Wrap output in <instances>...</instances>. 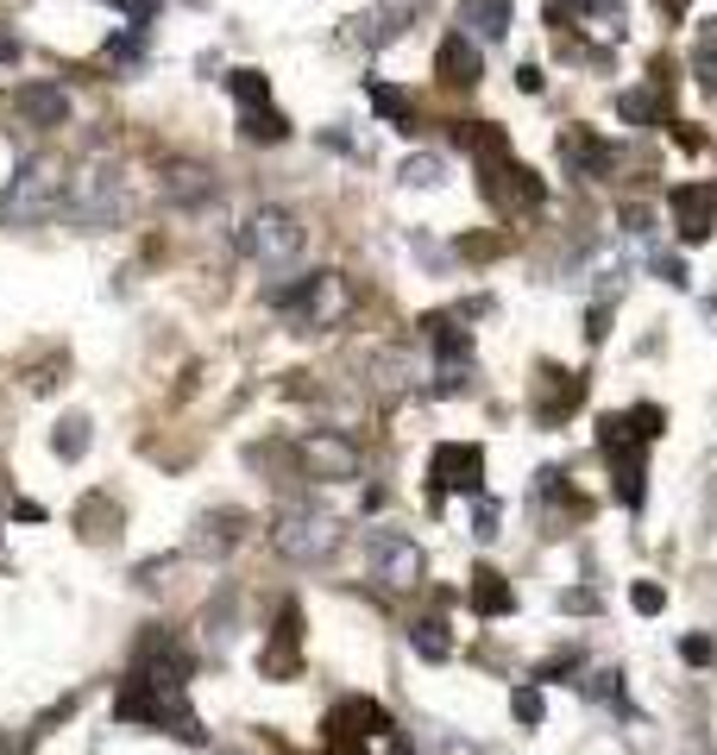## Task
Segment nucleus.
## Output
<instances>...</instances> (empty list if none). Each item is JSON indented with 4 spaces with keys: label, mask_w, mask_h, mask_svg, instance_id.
<instances>
[{
    "label": "nucleus",
    "mask_w": 717,
    "mask_h": 755,
    "mask_svg": "<svg viewBox=\"0 0 717 755\" xmlns=\"http://www.w3.org/2000/svg\"><path fill=\"white\" fill-rule=\"evenodd\" d=\"M63 190H70L63 157H51V152L25 157L13 171V183L0 190V227H44L51 214H63Z\"/></svg>",
    "instance_id": "obj_1"
},
{
    "label": "nucleus",
    "mask_w": 717,
    "mask_h": 755,
    "mask_svg": "<svg viewBox=\"0 0 717 755\" xmlns=\"http://www.w3.org/2000/svg\"><path fill=\"white\" fill-rule=\"evenodd\" d=\"M114 717H120V724H152V731L183 736V743H202V724H195L183 686H164V680H152V674H126V680H120Z\"/></svg>",
    "instance_id": "obj_2"
},
{
    "label": "nucleus",
    "mask_w": 717,
    "mask_h": 755,
    "mask_svg": "<svg viewBox=\"0 0 717 755\" xmlns=\"http://www.w3.org/2000/svg\"><path fill=\"white\" fill-rule=\"evenodd\" d=\"M63 214H70L76 227H114L120 214H126V171H120L114 157H95V164L70 171Z\"/></svg>",
    "instance_id": "obj_3"
},
{
    "label": "nucleus",
    "mask_w": 717,
    "mask_h": 755,
    "mask_svg": "<svg viewBox=\"0 0 717 755\" xmlns=\"http://www.w3.org/2000/svg\"><path fill=\"white\" fill-rule=\"evenodd\" d=\"M272 548L290 567H321L334 548H340V517L315 510V503H296V510H284L272 523Z\"/></svg>",
    "instance_id": "obj_4"
},
{
    "label": "nucleus",
    "mask_w": 717,
    "mask_h": 755,
    "mask_svg": "<svg viewBox=\"0 0 717 755\" xmlns=\"http://www.w3.org/2000/svg\"><path fill=\"white\" fill-rule=\"evenodd\" d=\"M347 277L340 272H309L296 277V284H284V290H272V309L290 315V322H303V328H328V322H340L347 315Z\"/></svg>",
    "instance_id": "obj_5"
},
{
    "label": "nucleus",
    "mask_w": 717,
    "mask_h": 755,
    "mask_svg": "<svg viewBox=\"0 0 717 755\" xmlns=\"http://www.w3.org/2000/svg\"><path fill=\"white\" fill-rule=\"evenodd\" d=\"M303 221H296L290 208H258L246 227H239V252L253 258V265H265V272H284V265H296L303 258Z\"/></svg>",
    "instance_id": "obj_6"
},
{
    "label": "nucleus",
    "mask_w": 717,
    "mask_h": 755,
    "mask_svg": "<svg viewBox=\"0 0 717 755\" xmlns=\"http://www.w3.org/2000/svg\"><path fill=\"white\" fill-rule=\"evenodd\" d=\"M598 447H604V460H611L617 498L629 503V510H642V479H648V466H642V435L629 428V416H604V422H598Z\"/></svg>",
    "instance_id": "obj_7"
},
{
    "label": "nucleus",
    "mask_w": 717,
    "mask_h": 755,
    "mask_svg": "<svg viewBox=\"0 0 717 755\" xmlns=\"http://www.w3.org/2000/svg\"><path fill=\"white\" fill-rule=\"evenodd\" d=\"M371 580L385 585V592H416L428 580L422 542H409L403 529H378L371 535Z\"/></svg>",
    "instance_id": "obj_8"
},
{
    "label": "nucleus",
    "mask_w": 717,
    "mask_h": 755,
    "mask_svg": "<svg viewBox=\"0 0 717 755\" xmlns=\"http://www.w3.org/2000/svg\"><path fill=\"white\" fill-rule=\"evenodd\" d=\"M479 164H485V195H491V208H498V214H529V208H542V202H547L542 176L529 171V164H516L510 152L479 157Z\"/></svg>",
    "instance_id": "obj_9"
},
{
    "label": "nucleus",
    "mask_w": 717,
    "mask_h": 755,
    "mask_svg": "<svg viewBox=\"0 0 717 755\" xmlns=\"http://www.w3.org/2000/svg\"><path fill=\"white\" fill-rule=\"evenodd\" d=\"M428 479H434V503L447 491H465V498H479L485 491V447L472 441H441L428 453Z\"/></svg>",
    "instance_id": "obj_10"
},
{
    "label": "nucleus",
    "mask_w": 717,
    "mask_h": 755,
    "mask_svg": "<svg viewBox=\"0 0 717 755\" xmlns=\"http://www.w3.org/2000/svg\"><path fill=\"white\" fill-rule=\"evenodd\" d=\"M296 460L309 479H359V447L347 435H334V428H315L296 441Z\"/></svg>",
    "instance_id": "obj_11"
},
{
    "label": "nucleus",
    "mask_w": 717,
    "mask_h": 755,
    "mask_svg": "<svg viewBox=\"0 0 717 755\" xmlns=\"http://www.w3.org/2000/svg\"><path fill=\"white\" fill-rule=\"evenodd\" d=\"M133 674H152L164 686H183L190 680V649L171 636V630H152V636H139L133 649Z\"/></svg>",
    "instance_id": "obj_12"
},
{
    "label": "nucleus",
    "mask_w": 717,
    "mask_h": 755,
    "mask_svg": "<svg viewBox=\"0 0 717 755\" xmlns=\"http://www.w3.org/2000/svg\"><path fill=\"white\" fill-rule=\"evenodd\" d=\"M13 114H20L25 126H39V133L70 126V89H63V82H20V89H13Z\"/></svg>",
    "instance_id": "obj_13"
},
{
    "label": "nucleus",
    "mask_w": 717,
    "mask_h": 755,
    "mask_svg": "<svg viewBox=\"0 0 717 755\" xmlns=\"http://www.w3.org/2000/svg\"><path fill=\"white\" fill-rule=\"evenodd\" d=\"M580 404H585V385L566 366H542V371H535V422L554 428V422H566Z\"/></svg>",
    "instance_id": "obj_14"
},
{
    "label": "nucleus",
    "mask_w": 717,
    "mask_h": 755,
    "mask_svg": "<svg viewBox=\"0 0 717 755\" xmlns=\"http://www.w3.org/2000/svg\"><path fill=\"white\" fill-rule=\"evenodd\" d=\"M246 542V510H202L195 517V535H190V554H202V561H221V554H233V548Z\"/></svg>",
    "instance_id": "obj_15"
},
{
    "label": "nucleus",
    "mask_w": 717,
    "mask_h": 755,
    "mask_svg": "<svg viewBox=\"0 0 717 755\" xmlns=\"http://www.w3.org/2000/svg\"><path fill=\"white\" fill-rule=\"evenodd\" d=\"M434 76H441L447 89H479V76H485L479 39H465V32H447L441 51H434Z\"/></svg>",
    "instance_id": "obj_16"
},
{
    "label": "nucleus",
    "mask_w": 717,
    "mask_h": 755,
    "mask_svg": "<svg viewBox=\"0 0 717 755\" xmlns=\"http://www.w3.org/2000/svg\"><path fill=\"white\" fill-rule=\"evenodd\" d=\"M717 227V190H674V233L686 239V246H705Z\"/></svg>",
    "instance_id": "obj_17"
},
{
    "label": "nucleus",
    "mask_w": 717,
    "mask_h": 755,
    "mask_svg": "<svg viewBox=\"0 0 717 755\" xmlns=\"http://www.w3.org/2000/svg\"><path fill=\"white\" fill-rule=\"evenodd\" d=\"M385 731H397V724H390V712L385 705H371V698H340V705L328 712V736L366 743V736H385Z\"/></svg>",
    "instance_id": "obj_18"
},
{
    "label": "nucleus",
    "mask_w": 717,
    "mask_h": 755,
    "mask_svg": "<svg viewBox=\"0 0 717 755\" xmlns=\"http://www.w3.org/2000/svg\"><path fill=\"white\" fill-rule=\"evenodd\" d=\"M561 157H566L580 176H604L611 164H617V145H611V139H598L592 126H573V133L561 139Z\"/></svg>",
    "instance_id": "obj_19"
},
{
    "label": "nucleus",
    "mask_w": 717,
    "mask_h": 755,
    "mask_svg": "<svg viewBox=\"0 0 717 755\" xmlns=\"http://www.w3.org/2000/svg\"><path fill=\"white\" fill-rule=\"evenodd\" d=\"M465 599H472V611H479V618H510V611H516V592H510V580L498 573V567H472Z\"/></svg>",
    "instance_id": "obj_20"
},
{
    "label": "nucleus",
    "mask_w": 717,
    "mask_h": 755,
    "mask_svg": "<svg viewBox=\"0 0 717 755\" xmlns=\"http://www.w3.org/2000/svg\"><path fill=\"white\" fill-rule=\"evenodd\" d=\"M460 25L465 39H504L510 32V0H460Z\"/></svg>",
    "instance_id": "obj_21"
},
{
    "label": "nucleus",
    "mask_w": 717,
    "mask_h": 755,
    "mask_svg": "<svg viewBox=\"0 0 717 755\" xmlns=\"http://www.w3.org/2000/svg\"><path fill=\"white\" fill-rule=\"evenodd\" d=\"M239 133L253 139V145H277V139H290V120L277 114V108H239Z\"/></svg>",
    "instance_id": "obj_22"
},
{
    "label": "nucleus",
    "mask_w": 717,
    "mask_h": 755,
    "mask_svg": "<svg viewBox=\"0 0 717 755\" xmlns=\"http://www.w3.org/2000/svg\"><path fill=\"white\" fill-rule=\"evenodd\" d=\"M409 649H416L422 661H447L453 655V636H447L441 618H422V623H409Z\"/></svg>",
    "instance_id": "obj_23"
},
{
    "label": "nucleus",
    "mask_w": 717,
    "mask_h": 755,
    "mask_svg": "<svg viewBox=\"0 0 717 755\" xmlns=\"http://www.w3.org/2000/svg\"><path fill=\"white\" fill-rule=\"evenodd\" d=\"M164 195H176V202H208L214 183H208V171H195V164H176V171L164 176Z\"/></svg>",
    "instance_id": "obj_24"
},
{
    "label": "nucleus",
    "mask_w": 717,
    "mask_h": 755,
    "mask_svg": "<svg viewBox=\"0 0 717 755\" xmlns=\"http://www.w3.org/2000/svg\"><path fill=\"white\" fill-rule=\"evenodd\" d=\"M366 95H371V108H378V114H385V120H397L403 133H409V126H416V108H409V95H403V89H390V82H371Z\"/></svg>",
    "instance_id": "obj_25"
},
{
    "label": "nucleus",
    "mask_w": 717,
    "mask_h": 755,
    "mask_svg": "<svg viewBox=\"0 0 717 755\" xmlns=\"http://www.w3.org/2000/svg\"><path fill=\"white\" fill-rule=\"evenodd\" d=\"M51 447H58V460H82L89 453V416H63Z\"/></svg>",
    "instance_id": "obj_26"
},
{
    "label": "nucleus",
    "mask_w": 717,
    "mask_h": 755,
    "mask_svg": "<svg viewBox=\"0 0 717 755\" xmlns=\"http://www.w3.org/2000/svg\"><path fill=\"white\" fill-rule=\"evenodd\" d=\"M227 89H233V101H239V108H272V82L258 76V70H233Z\"/></svg>",
    "instance_id": "obj_27"
},
{
    "label": "nucleus",
    "mask_w": 717,
    "mask_h": 755,
    "mask_svg": "<svg viewBox=\"0 0 717 755\" xmlns=\"http://www.w3.org/2000/svg\"><path fill=\"white\" fill-rule=\"evenodd\" d=\"M617 114L636 120V126H642V120H667V101H660L655 89H629V95L617 101Z\"/></svg>",
    "instance_id": "obj_28"
},
{
    "label": "nucleus",
    "mask_w": 717,
    "mask_h": 755,
    "mask_svg": "<svg viewBox=\"0 0 717 755\" xmlns=\"http://www.w3.org/2000/svg\"><path fill=\"white\" fill-rule=\"evenodd\" d=\"M542 712H547V698L535 693V686H516V693H510V717H516V724H542Z\"/></svg>",
    "instance_id": "obj_29"
},
{
    "label": "nucleus",
    "mask_w": 717,
    "mask_h": 755,
    "mask_svg": "<svg viewBox=\"0 0 717 755\" xmlns=\"http://www.w3.org/2000/svg\"><path fill=\"white\" fill-rule=\"evenodd\" d=\"M422 755H485V749H472L465 736H453V731H428L422 736Z\"/></svg>",
    "instance_id": "obj_30"
},
{
    "label": "nucleus",
    "mask_w": 717,
    "mask_h": 755,
    "mask_svg": "<svg viewBox=\"0 0 717 755\" xmlns=\"http://www.w3.org/2000/svg\"><path fill=\"white\" fill-rule=\"evenodd\" d=\"M660 422H667V409H660V404H636V409H629V428H636L642 441H655Z\"/></svg>",
    "instance_id": "obj_31"
},
{
    "label": "nucleus",
    "mask_w": 717,
    "mask_h": 755,
    "mask_svg": "<svg viewBox=\"0 0 717 755\" xmlns=\"http://www.w3.org/2000/svg\"><path fill=\"white\" fill-rule=\"evenodd\" d=\"M580 693H585V698H604V705H623L617 674H585V680H580Z\"/></svg>",
    "instance_id": "obj_32"
},
{
    "label": "nucleus",
    "mask_w": 717,
    "mask_h": 755,
    "mask_svg": "<svg viewBox=\"0 0 717 755\" xmlns=\"http://www.w3.org/2000/svg\"><path fill=\"white\" fill-rule=\"evenodd\" d=\"M629 604H636L642 618H655L660 604H667V592H660V585H655V580H636V585H629Z\"/></svg>",
    "instance_id": "obj_33"
},
{
    "label": "nucleus",
    "mask_w": 717,
    "mask_h": 755,
    "mask_svg": "<svg viewBox=\"0 0 717 755\" xmlns=\"http://www.w3.org/2000/svg\"><path fill=\"white\" fill-rule=\"evenodd\" d=\"M403 183H416V190H422V183H441V157H409L403 164Z\"/></svg>",
    "instance_id": "obj_34"
},
{
    "label": "nucleus",
    "mask_w": 717,
    "mask_h": 755,
    "mask_svg": "<svg viewBox=\"0 0 717 755\" xmlns=\"http://www.w3.org/2000/svg\"><path fill=\"white\" fill-rule=\"evenodd\" d=\"M717 649L705 636H679V661H693V667H705V661H711Z\"/></svg>",
    "instance_id": "obj_35"
},
{
    "label": "nucleus",
    "mask_w": 717,
    "mask_h": 755,
    "mask_svg": "<svg viewBox=\"0 0 717 755\" xmlns=\"http://www.w3.org/2000/svg\"><path fill=\"white\" fill-rule=\"evenodd\" d=\"M498 517H504V510H498V498H485V491H479V535H498Z\"/></svg>",
    "instance_id": "obj_36"
},
{
    "label": "nucleus",
    "mask_w": 717,
    "mask_h": 755,
    "mask_svg": "<svg viewBox=\"0 0 717 755\" xmlns=\"http://www.w3.org/2000/svg\"><path fill=\"white\" fill-rule=\"evenodd\" d=\"M604 334H611V309H592V315H585V340H592V347H598Z\"/></svg>",
    "instance_id": "obj_37"
},
{
    "label": "nucleus",
    "mask_w": 717,
    "mask_h": 755,
    "mask_svg": "<svg viewBox=\"0 0 717 755\" xmlns=\"http://www.w3.org/2000/svg\"><path fill=\"white\" fill-rule=\"evenodd\" d=\"M674 145H679V152H698V145H705V133H698V126H679V120H674Z\"/></svg>",
    "instance_id": "obj_38"
},
{
    "label": "nucleus",
    "mask_w": 717,
    "mask_h": 755,
    "mask_svg": "<svg viewBox=\"0 0 717 755\" xmlns=\"http://www.w3.org/2000/svg\"><path fill=\"white\" fill-rule=\"evenodd\" d=\"M516 89H523V95H542V70H535V63H523V70H516Z\"/></svg>",
    "instance_id": "obj_39"
}]
</instances>
